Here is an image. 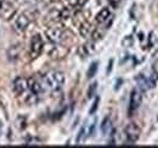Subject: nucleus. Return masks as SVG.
Returning a JSON list of instances; mask_svg holds the SVG:
<instances>
[{"instance_id": "f257e3e1", "label": "nucleus", "mask_w": 158, "mask_h": 148, "mask_svg": "<svg viewBox=\"0 0 158 148\" xmlns=\"http://www.w3.org/2000/svg\"><path fill=\"white\" fill-rule=\"evenodd\" d=\"M64 84V74L61 71H51L46 73L43 78V86L49 90L57 91Z\"/></svg>"}, {"instance_id": "f03ea898", "label": "nucleus", "mask_w": 158, "mask_h": 148, "mask_svg": "<svg viewBox=\"0 0 158 148\" xmlns=\"http://www.w3.org/2000/svg\"><path fill=\"white\" fill-rule=\"evenodd\" d=\"M34 19V15L33 12L31 11H24L22 12L21 15H19L16 19H15V23H14V28L16 32L19 33H23L28 27L29 24L32 23V21Z\"/></svg>"}, {"instance_id": "7ed1b4c3", "label": "nucleus", "mask_w": 158, "mask_h": 148, "mask_svg": "<svg viewBox=\"0 0 158 148\" xmlns=\"http://www.w3.org/2000/svg\"><path fill=\"white\" fill-rule=\"evenodd\" d=\"M45 34H46V37L49 38V40L52 41V43H63V41H66L67 38L73 37V34L67 37L68 34H71V32L66 31L63 28H60V27H50V28H48Z\"/></svg>"}, {"instance_id": "20e7f679", "label": "nucleus", "mask_w": 158, "mask_h": 148, "mask_svg": "<svg viewBox=\"0 0 158 148\" xmlns=\"http://www.w3.org/2000/svg\"><path fill=\"white\" fill-rule=\"evenodd\" d=\"M44 50V40L40 34H35L31 39V45H29V56L32 60L38 58Z\"/></svg>"}, {"instance_id": "39448f33", "label": "nucleus", "mask_w": 158, "mask_h": 148, "mask_svg": "<svg viewBox=\"0 0 158 148\" xmlns=\"http://www.w3.org/2000/svg\"><path fill=\"white\" fill-rule=\"evenodd\" d=\"M95 124H96V118H93V119H89V120L81 126V129L79 130L78 136H77V143H78V145L83 143L90 135H93L94 129H95Z\"/></svg>"}, {"instance_id": "423d86ee", "label": "nucleus", "mask_w": 158, "mask_h": 148, "mask_svg": "<svg viewBox=\"0 0 158 148\" xmlns=\"http://www.w3.org/2000/svg\"><path fill=\"white\" fill-rule=\"evenodd\" d=\"M16 15V7L10 0L0 1V17L4 21H10Z\"/></svg>"}, {"instance_id": "0eeeda50", "label": "nucleus", "mask_w": 158, "mask_h": 148, "mask_svg": "<svg viewBox=\"0 0 158 148\" xmlns=\"http://www.w3.org/2000/svg\"><path fill=\"white\" fill-rule=\"evenodd\" d=\"M141 129L139 128L135 123H130L125 126L124 129V136H125V141L129 145H134L140 137Z\"/></svg>"}, {"instance_id": "6e6552de", "label": "nucleus", "mask_w": 158, "mask_h": 148, "mask_svg": "<svg viewBox=\"0 0 158 148\" xmlns=\"http://www.w3.org/2000/svg\"><path fill=\"white\" fill-rule=\"evenodd\" d=\"M55 45L51 46L49 56L54 60H61L68 54V47L66 45H62V43H54Z\"/></svg>"}, {"instance_id": "1a4fd4ad", "label": "nucleus", "mask_w": 158, "mask_h": 148, "mask_svg": "<svg viewBox=\"0 0 158 148\" xmlns=\"http://www.w3.org/2000/svg\"><path fill=\"white\" fill-rule=\"evenodd\" d=\"M141 102H142V90H140L139 88H135L130 93V100H129V111H130V113L136 111L140 107Z\"/></svg>"}, {"instance_id": "9d476101", "label": "nucleus", "mask_w": 158, "mask_h": 148, "mask_svg": "<svg viewBox=\"0 0 158 148\" xmlns=\"http://www.w3.org/2000/svg\"><path fill=\"white\" fill-rule=\"evenodd\" d=\"M14 91L17 95H22L28 89H29V80L27 78L23 76H19L14 80Z\"/></svg>"}, {"instance_id": "9b49d317", "label": "nucleus", "mask_w": 158, "mask_h": 148, "mask_svg": "<svg viewBox=\"0 0 158 148\" xmlns=\"http://www.w3.org/2000/svg\"><path fill=\"white\" fill-rule=\"evenodd\" d=\"M21 52H22V46L21 44H15V45H11L7 50V58L10 61H17L20 58Z\"/></svg>"}, {"instance_id": "f8f14e48", "label": "nucleus", "mask_w": 158, "mask_h": 148, "mask_svg": "<svg viewBox=\"0 0 158 148\" xmlns=\"http://www.w3.org/2000/svg\"><path fill=\"white\" fill-rule=\"evenodd\" d=\"M28 80H29V90L32 91V93L39 95V93L43 92L44 86H43L41 83H39L37 79H33V78H31V79H28Z\"/></svg>"}, {"instance_id": "ddd939ff", "label": "nucleus", "mask_w": 158, "mask_h": 148, "mask_svg": "<svg viewBox=\"0 0 158 148\" xmlns=\"http://www.w3.org/2000/svg\"><path fill=\"white\" fill-rule=\"evenodd\" d=\"M110 17H111V11H110V9H108V7H103V9L100 10V12L96 15L95 21H96V23L102 24V23H105Z\"/></svg>"}, {"instance_id": "4468645a", "label": "nucleus", "mask_w": 158, "mask_h": 148, "mask_svg": "<svg viewBox=\"0 0 158 148\" xmlns=\"http://www.w3.org/2000/svg\"><path fill=\"white\" fill-rule=\"evenodd\" d=\"M113 130V125H112V120L110 117H106L103 120H102V124H101V132L103 135H110Z\"/></svg>"}, {"instance_id": "2eb2a0df", "label": "nucleus", "mask_w": 158, "mask_h": 148, "mask_svg": "<svg viewBox=\"0 0 158 148\" xmlns=\"http://www.w3.org/2000/svg\"><path fill=\"white\" fill-rule=\"evenodd\" d=\"M136 83H138V88L140 90H142V92L143 91H146L150 86H148V83H147V79H146V76L145 75H142V74H139L138 76H136Z\"/></svg>"}, {"instance_id": "dca6fc26", "label": "nucleus", "mask_w": 158, "mask_h": 148, "mask_svg": "<svg viewBox=\"0 0 158 148\" xmlns=\"http://www.w3.org/2000/svg\"><path fill=\"white\" fill-rule=\"evenodd\" d=\"M90 31H91V28H90V23L89 22H86V21H84L81 24H80V27H79V33H80V35L81 37H88L89 34H90Z\"/></svg>"}, {"instance_id": "f3484780", "label": "nucleus", "mask_w": 158, "mask_h": 148, "mask_svg": "<svg viewBox=\"0 0 158 148\" xmlns=\"http://www.w3.org/2000/svg\"><path fill=\"white\" fill-rule=\"evenodd\" d=\"M105 34V28H96L93 33H91V38H93V41H98L100 39H102Z\"/></svg>"}, {"instance_id": "a211bd4d", "label": "nucleus", "mask_w": 158, "mask_h": 148, "mask_svg": "<svg viewBox=\"0 0 158 148\" xmlns=\"http://www.w3.org/2000/svg\"><path fill=\"white\" fill-rule=\"evenodd\" d=\"M98 62H94V63H91V66L89 67V69H88V72H86V75H88V78L89 79H91L95 74H96V72H98Z\"/></svg>"}, {"instance_id": "6ab92c4d", "label": "nucleus", "mask_w": 158, "mask_h": 148, "mask_svg": "<svg viewBox=\"0 0 158 148\" xmlns=\"http://www.w3.org/2000/svg\"><path fill=\"white\" fill-rule=\"evenodd\" d=\"M96 89H98V84H96V83H93V84L89 86V89H88V98H91V97L95 95Z\"/></svg>"}, {"instance_id": "aec40b11", "label": "nucleus", "mask_w": 158, "mask_h": 148, "mask_svg": "<svg viewBox=\"0 0 158 148\" xmlns=\"http://www.w3.org/2000/svg\"><path fill=\"white\" fill-rule=\"evenodd\" d=\"M99 101H100L99 97H96V100H95V102H94V106L91 107V109H90V112H89L90 114H94V112L98 109V106H99Z\"/></svg>"}, {"instance_id": "412c9836", "label": "nucleus", "mask_w": 158, "mask_h": 148, "mask_svg": "<svg viewBox=\"0 0 158 148\" xmlns=\"http://www.w3.org/2000/svg\"><path fill=\"white\" fill-rule=\"evenodd\" d=\"M108 2H110V5H111L113 9H117L118 5L120 4V0H108Z\"/></svg>"}, {"instance_id": "4be33fe9", "label": "nucleus", "mask_w": 158, "mask_h": 148, "mask_svg": "<svg viewBox=\"0 0 158 148\" xmlns=\"http://www.w3.org/2000/svg\"><path fill=\"white\" fill-rule=\"evenodd\" d=\"M123 45H125V46H130V45H131V38L130 37L125 38V39L123 40Z\"/></svg>"}]
</instances>
